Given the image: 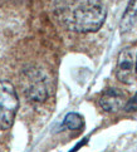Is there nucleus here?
<instances>
[{
  "mask_svg": "<svg viewBox=\"0 0 137 152\" xmlns=\"http://www.w3.org/2000/svg\"><path fill=\"white\" fill-rule=\"evenodd\" d=\"M107 17V10L101 3L88 0L77 7L70 17V28L78 33L97 31L103 25Z\"/></svg>",
  "mask_w": 137,
  "mask_h": 152,
  "instance_id": "f257e3e1",
  "label": "nucleus"
},
{
  "mask_svg": "<svg viewBox=\"0 0 137 152\" xmlns=\"http://www.w3.org/2000/svg\"><path fill=\"white\" fill-rule=\"evenodd\" d=\"M19 108V98L9 80H0V131L12 127Z\"/></svg>",
  "mask_w": 137,
  "mask_h": 152,
  "instance_id": "f03ea898",
  "label": "nucleus"
},
{
  "mask_svg": "<svg viewBox=\"0 0 137 152\" xmlns=\"http://www.w3.org/2000/svg\"><path fill=\"white\" fill-rule=\"evenodd\" d=\"M24 93L30 102H44L48 98V80L45 74L39 69H29L23 77Z\"/></svg>",
  "mask_w": 137,
  "mask_h": 152,
  "instance_id": "7ed1b4c3",
  "label": "nucleus"
},
{
  "mask_svg": "<svg viewBox=\"0 0 137 152\" xmlns=\"http://www.w3.org/2000/svg\"><path fill=\"white\" fill-rule=\"evenodd\" d=\"M136 62L133 61V54L128 48H125L119 52L117 58V66H116V77L119 82L131 84L135 78V68Z\"/></svg>",
  "mask_w": 137,
  "mask_h": 152,
  "instance_id": "20e7f679",
  "label": "nucleus"
},
{
  "mask_svg": "<svg viewBox=\"0 0 137 152\" xmlns=\"http://www.w3.org/2000/svg\"><path fill=\"white\" fill-rule=\"evenodd\" d=\"M126 101V94L121 89L108 88L102 93L100 98V106L106 112H117L122 108Z\"/></svg>",
  "mask_w": 137,
  "mask_h": 152,
  "instance_id": "39448f33",
  "label": "nucleus"
},
{
  "mask_svg": "<svg viewBox=\"0 0 137 152\" xmlns=\"http://www.w3.org/2000/svg\"><path fill=\"white\" fill-rule=\"evenodd\" d=\"M137 21V0H130V3L126 8L122 15L121 23H119V30L125 34L132 29V26Z\"/></svg>",
  "mask_w": 137,
  "mask_h": 152,
  "instance_id": "423d86ee",
  "label": "nucleus"
},
{
  "mask_svg": "<svg viewBox=\"0 0 137 152\" xmlns=\"http://www.w3.org/2000/svg\"><path fill=\"white\" fill-rule=\"evenodd\" d=\"M83 124H84L83 117L79 113H75V112L68 113L64 117V121H63V126L68 129H79L83 127Z\"/></svg>",
  "mask_w": 137,
  "mask_h": 152,
  "instance_id": "0eeeda50",
  "label": "nucleus"
},
{
  "mask_svg": "<svg viewBox=\"0 0 137 152\" xmlns=\"http://www.w3.org/2000/svg\"><path fill=\"white\" fill-rule=\"evenodd\" d=\"M125 111L126 112H135L137 111V92L135 93V96L131 98L130 101H127V103L125 104Z\"/></svg>",
  "mask_w": 137,
  "mask_h": 152,
  "instance_id": "6e6552de",
  "label": "nucleus"
},
{
  "mask_svg": "<svg viewBox=\"0 0 137 152\" xmlns=\"http://www.w3.org/2000/svg\"><path fill=\"white\" fill-rule=\"evenodd\" d=\"M87 141H88V138H83V140H82V142H79L78 145L75 146L74 148H72V150H70L69 152H77V150H78V148H81L82 146H83V145H86V143H87Z\"/></svg>",
  "mask_w": 137,
  "mask_h": 152,
  "instance_id": "1a4fd4ad",
  "label": "nucleus"
},
{
  "mask_svg": "<svg viewBox=\"0 0 137 152\" xmlns=\"http://www.w3.org/2000/svg\"><path fill=\"white\" fill-rule=\"evenodd\" d=\"M135 68H136V73H137V57H136V64H135Z\"/></svg>",
  "mask_w": 137,
  "mask_h": 152,
  "instance_id": "9d476101",
  "label": "nucleus"
}]
</instances>
